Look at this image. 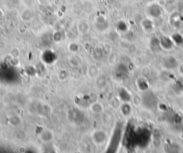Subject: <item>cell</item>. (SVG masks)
<instances>
[{
	"label": "cell",
	"instance_id": "1",
	"mask_svg": "<svg viewBox=\"0 0 183 153\" xmlns=\"http://www.w3.org/2000/svg\"><path fill=\"white\" fill-rule=\"evenodd\" d=\"M107 139L106 133L102 130H97L92 134V140L97 145H102Z\"/></svg>",
	"mask_w": 183,
	"mask_h": 153
},
{
	"label": "cell",
	"instance_id": "2",
	"mask_svg": "<svg viewBox=\"0 0 183 153\" xmlns=\"http://www.w3.org/2000/svg\"><path fill=\"white\" fill-rule=\"evenodd\" d=\"M39 138L44 143H49L54 140L55 133L52 130H44L39 135Z\"/></svg>",
	"mask_w": 183,
	"mask_h": 153
},
{
	"label": "cell",
	"instance_id": "3",
	"mask_svg": "<svg viewBox=\"0 0 183 153\" xmlns=\"http://www.w3.org/2000/svg\"><path fill=\"white\" fill-rule=\"evenodd\" d=\"M162 8L157 4H153L148 7L147 12L149 15L153 18H158L162 14Z\"/></svg>",
	"mask_w": 183,
	"mask_h": 153
},
{
	"label": "cell",
	"instance_id": "4",
	"mask_svg": "<svg viewBox=\"0 0 183 153\" xmlns=\"http://www.w3.org/2000/svg\"><path fill=\"white\" fill-rule=\"evenodd\" d=\"M90 111H91L92 113L97 115V114L102 113V112L104 111V106L102 105V103L96 102L90 105Z\"/></svg>",
	"mask_w": 183,
	"mask_h": 153
},
{
	"label": "cell",
	"instance_id": "5",
	"mask_svg": "<svg viewBox=\"0 0 183 153\" xmlns=\"http://www.w3.org/2000/svg\"><path fill=\"white\" fill-rule=\"evenodd\" d=\"M21 123L22 119L19 115H12L8 119V123L11 126H13V127H16V126L19 125Z\"/></svg>",
	"mask_w": 183,
	"mask_h": 153
},
{
	"label": "cell",
	"instance_id": "6",
	"mask_svg": "<svg viewBox=\"0 0 183 153\" xmlns=\"http://www.w3.org/2000/svg\"><path fill=\"white\" fill-rule=\"evenodd\" d=\"M142 27L145 31H152L153 29V24L150 20H144L142 22Z\"/></svg>",
	"mask_w": 183,
	"mask_h": 153
},
{
	"label": "cell",
	"instance_id": "7",
	"mask_svg": "<svg viewBox=\"0 0 183 153\" xmlns=\"http://www.w3.org/2000/svg\"><path fill=\"white\" fill-rule=\"evenodd\" d=\"M90 30V26L87 22H83L79 24L78 25V30L81 34H86Z\"/></svg>",
	"mask_w": 183,
	"mask_h": 153
},
{
	"label": "cell",
	"instance_id": "8",
	"mask_svg": "<svg viewBox=\"0 0 183 153\" xmlns=\"http://www.w3.org/2000/svg\"><path fill=\"white\" fill-rule=\"evenodd\" d=\"M32 12L30 9H25L22 14V20L23 21L28 22L32 20Z\"/></svg>",
	"mask_w": 183,
	"mask_h": 153
},
{
	"label": "cell",
	"instance_id": "9",
	"mask_svg": "<svg viewBox=\"0 0 183 153\" xmlns=\"http://www.w3.org/2000/svg\"><path fill=\"white\" fill-rule=\"evenodd\" d=\"M98 74V71L97 69L95 67H90V68H88L87 70V74L88 76L90 78H94L96 77L97 75Z\"/></svg>",
	"mask_w": 183,
	"mask_h": 153
},
{
	"label": "cell",
	"instance_id": "10",
	"mask_svg": "<svg viewBox=\"0 0 183 153\" xmlns=\"http://www.w3.org/2000/svg\"><path fill=\"white\" fill-rule=\"evenodd\" d=\"M19 50L18 48H14L11 51V55L13 57H18L19 56Z\"/></svg>",
	"mask_w": 183,
	"mask_h": 153
},
{
	"label": "cell",
	"instance_id": "11",
	"mask_svg": "<svg viewBox=\"0 0 183 153\" xmlns=\"http://www.w3.org/2000/svg\"><path fill=\"white\" fill-rule=\"evenodd\" d=\"M7 47V42L5 40H0V50H4Z\"/></svg>",
	"mask_w": 183,
	"mask_h": 153
},
{
	"label": "cell",
	"instance_id": "12",
	"mask_svg": "<svg viewBox=\"0 0 183 153\" xmlns=\"http://www.w3.org/2000/svg\"><path fill=\"white\" fill-rule=\"evenodd\" d=\"M39 3L41 4V5H45L47 2V1L48 0H38Z\"/></svg>",
	"mask_w": 183,
	"mask_h": 153
}]
</instances>
